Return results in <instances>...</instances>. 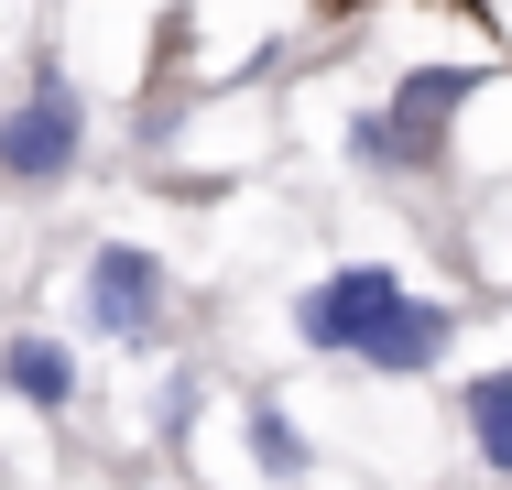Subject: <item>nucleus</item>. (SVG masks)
<instances>
[{
	"mask_svg": "<svg viewBox=\"0 0 512 490\" xmlns=\"http://www.w3.org/2000/svg\"><path fill=\"white\" fill-rule=\"evenodd\" d=\"M77 153H88V98L66 88V66H33V88L0 109V186L44 196L77 175Z\"/></svg>",
	"mask_w": 512,
	"mask_h": 490,
	"instance_id": "obj_2",
	"label": "nucleus"
},
{
	"mask_svg": "<svg viewBox=\"0 0 512 490\" xmlns=\"http://www.w3.org/2000/svg\"><path fill=\"white\" fill-rule=\"evenodd\" d=\"M0 392H22L33 414H66L77 403V349L66 338H11L0 349Z\"/></svg>",
	"mask_w": 512,
	"mask_h": 490,
	"instance_id": "obj_6",
	"label": "nucleus"
},
{
	"mask_svg": "<svg viewBox=\"0 0 512 490\" xmlns=\"http://www.w3.org/2000/svg\"><path fill=\"white\" fill-rule=\"evenodd\" d=\"M404 273L393 262H338V273H316L306 294H295V349H316V360H360L382 327H393V305H404Z\"/></svg>",
	"mask_w": 512,
	"mask_h": 490,
	"instance_id": "obj_3",
	"label": "nucleus"
},
{
	"mask_svg": "<svg viewBox=\"0 0 512 490\" xmlns=\"http://www.w3.org/2000/svg\"><path fill=\"white\" fill-rule=\"evenodd\" d=\"M240 436H251V469L262 480H306L316 469V447H306V425L273 403V392H251V414H240Z\"/></svg>",
	"mask_w": 512,
	"mask_h": 490,
	"instance_id": "obj_8",
	"label": "nucleus"
},
{
	"mask_svg": "<svg viewBox=\"0 0 512 490\" xmlns=\"http://www.w3.org/2000/svg\"><path fill=\"white\" fill-rule=\"evenodd\" d=\"M77 305H88V327H99V338H153V327H164V305H175V273H164L142 240H99V251H88V273H77Z\"/></svg>",
	"mask_w": 512,
	"mask_h": 490,
	"instance_id": "obj_4",
	"label": "nucleus"
},
{
	"mask_svg": "<svg viewBox=\"0 0 512 490\" xmlns=\"http://www.w3.org/2000/svg\"><path fill=\"white\" fill-rule=\"evenodd\" d=\"M458 425H469V458L512 480V371H480V382L458 392Z\"/></svg>",
	"mask_w": 512,
	"mask_h": 490,
	"instance_id": "obj_7",
	"label": "nucleus"
},
{
	"mask_svg": "<svg viewBox=\"0 0 512 490\" xmlns=\"http://www.w3.org/2000/svg\"><path fill=\"white\" fill-rule=\"evenodd\" d=\"M447 349H458V305H436V294H404V305H393V327L360 349V371H382V382H425Z\"/></svg>",
	"mask_w": 512,
	"mask_h": 490,
	"instance_id": "obj_5",
	"label": "nucleus"
},
{
	"mask_svg": "<svg viewBox=\"0 0 512 490\" xmlns=\"http://www.w3.org/2000/svg\"><path fill=\"white\" fill-rule=\"evenodd\" d=\"M469 66H414L382 109H349V164L360 175H447V131L469 109Z\"/></svg>",
	"mask_w": 512,
	"mask_h": 490,
	"instance_id": "obj_1",
	"label": "nucleus"
}]
</instances>
